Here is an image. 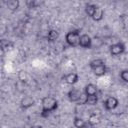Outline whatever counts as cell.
I'll list each match as a JSON object with an SVG mask.
<instances>
[{"label": "cell", "mask_w": 128, "mask_h": 128, "mask_svg": "<svg viewBox=\"0 0 128 128\" xmlns=\"http://www.w3.org/2000/svg\"><path fill=\"white\" fill-rule=\"evenodd\" d=\"M120 78H121L124 82L128 83V70H123V71H121V73H120Z\"/></svg>", "instance_id": "obj_23"}, {"label": "cell", "mask_w": 128, "mask_h": 128, "mask_svg": "<svg viewBox=\"0 0 128 128\" xmlns=\"http://www.w3.org/2000/svg\"><path fill=\"white\" fill-rule=\"evenodd\" d=\"M92 72L95 76L97 77H101V76H104L107 72V68L105 66V64H102V65H99V66H96L94 68H92Z\"/></svg>", "instance_id": "obj_10"}, {"label": "cell", "mask_w": 128, "mask_h": 128, "mask_svg": "<svg viewBox=\"0 0 128 128\" xmlns=\"http://www.w3.org/2000/svg\"><path fill=\"white\" fill-rule=\"evenodd\" d=\"M78 79H79V77H78V74L77 73H69V74H67V75H65L64 76V81L67 83V84H69V85H74L75 83H77L78 82Z\"/></svg>", "instance_id": "obj_9"}, {"label": "cell", "mask_w": 128, "mask_h": 128, "mask_svg": "<svg viewBox=\"0 0 128 128\" xmlns=\"http://www.w3.org/2000/svg\"><path fill=\"white\" fill-rule=\"evenodd\" d=\"M103 16H104V11L102 10V8H100L99 6H96V9H95V12L93 14V16L91 17L94 21L98 22V21H101L103 19Z\"/></svg>", "instance_id": "obj_13"}, {"label": "cell", "mask_w": 128, "mask_h": 128, "mask_svg": "<svg viewBox=\"0 0 128 128\" xmlns=\"http://www.w3.org/2000/svg\"><path fill=\"white\" fill-rule=\"evenodd\" d=\"M82 94H83V92H81L79 89L72 88L71 90L68 91L67 97H68V99H69L71 102H76V103H77V102L79 101V99L81 98Z\"/></svg>", "instance_id": "obj_5"}, {"label": "cell", "mask_w": 128, "mask_h": 128, "mask_svg": "<svg viewBox=\"0 0 128 128\" xmlns=\"http://www.w3.org/2000/svg\"><path fill=\"white\" fill-rule=\"evenodd\" d=\"M6 6H7L8 10H10L11 12H15L20 7V1L19 0H7Z\"/></svg>", "instance_id": "obj_11"}, {"label": "cell", "mask_w": 128, "mask_h": 128, "mask_svg": "<svg viewBox=\"0 0 128 128\" xmlns=\"http://www.w3.org/2000/svg\"><path fill=\"white\" fill-rule=\"evenodd\" d=\"M59 38V32L57 30H54V29H51L48 31V34H47V40L49 42H54L56 41L57 39Z\"/></svg>", "instance_id": "obj_14"}, {"label": "cell", "mask_w": 128, "mask_h": 128, "mask_svg": "<svg viewBox=\"0 0 128 128\" xmlns=\"http://www.w3.org/2000/svg\"><path fill=\"white\" fill-rule=\"evenodd\" d=\"M65 41L71 47L79 46V41H80V34H79V32L78 31H69L65 35Z\"/></svg>", "instance_id": "obj_2"}, {"label": "cell", "mask_w": 128, "mask_h": 128, "mask_svg": "<svg viewBox=\"0 0 128 128\" xmlns=\"http://www.w3.org/2000/svg\"><path fill=\"white\" fill-rule=\"evenodd\" d=\"M125 51V45L122 42H117L110 46V54L112 56H118Z\"/></svg>", "instance_id": "obj_3"}, {"label": "cell", "mask_w": 128, "mask_h": 128, "mask_svg": "<svg viewBox=\"0 0 128 128\" xmlns=\"http://www.w3.org/2000/svg\"><path fill=\"white\" fill-rule=\"evenodd\" d=\"M84 93L87 95V96H90V95H97L98 93V88L95 84L93 83H89L87 84L85 87H84Z\"/></svg>", "instance_id": "obj_8"}, {"label": "cell", "mask_w": 128, "mask_h": 128, "mask_svg": "<svg viewBox=\"0 0 128 128\" xmlns=\"http://www.w3.org/2000/svg\"><path fill=\"white\" fill-rule=\"evenodd\" d=\"M34 103H35L34 98H33L32 96H30V95H26V96H24V97L21 99V101H20V107H21L22 109L26 110V109L32 107V106L34 105Z\"/></svg>", "instance_id": "obj_6"}, {"label": "cell", "mask_w": 128, "mask_h": 128, "mask_svg": "<svg viewBox=\"0 0 128 128\" xmlns=\"http://www.w3.org/2000/svg\"><path fill=\"white\" fill-rule=\"evenodd\" d=\"M73 125L77 128H83V127H86L88 125V123H86L82 118L80 117H75L74 120H73Z\"/></svg>", "instance_id": "obj_15"}, {"label": "cell", "mask_w": 128, "mask_h": 128, "mask_svg": "<svg viewBox=\"0 0 128 128\" xmlns=\"http://www.w3.org/2000/svg\"><path fill=\"white\" fill-rule=\"evenodd\" d=\"M26 6L29 8V9H35L38 4H37V1L36 0H26Z\"/></svg>", "instance_id": "obj_22"}, {"label": "cell", "mask_w": 128, "mask_h": 128, "mask_svg": "<svg viewBox=\"0 0 128 128\" xmlns=\"http://www.w3.org/2000/svg\"><path fill=\"white\" fill-rule=\"evenodd\" d=\"M15 87H16V89H17L19 92H22V91L25 89V87H26V82H23V81H21V80H18V81L15 83Z\"/></svg>", "instance_id": "obj_21"}, {"label": "cell", "mask_w": 128, "mask_h": 128, "mask_svg": "<svg viewBox=\"0 0 128 128\" xmlns=\"http://www.w3.org/2000/svg\"><path fill=\"white\" fill-rule=\"evenodd\" d=\"M96 6H97V5H94V4H87L86 7H85V13H86L89 17H92L93 14H94V12H95Z\"/></svg>", "instance_id": "obj_17"}, {"label": "cell", "mask_w": 128, "mask_h": 128, "mask_svg": "<svg viewBox=\"0 0 128 128\" xmlns=\"http://www.w3.org/2000/svg\"><path fill=\"white\" fill-rule=\"evenodd\" d=\"M102 64H105L103 59H94V60H92V61L89 63V66H90V68L92 69V68H94V67H96V66H99V65H102Z\"/></svg>", "instance_id": "obj_20"}, {"label": "cell", "mask_w": 128, "mask_h": 128, "mask_svg": "<svg viewBox=\"0 0 128 128\" xmlns=\"http://www.w3.org/2000/svg\"><path fill=\"white\" fill-rule=\"evenodd\" d=\"M58 101L52 96H45L41 100V117H48L50 113L56 110Z\"/></svg>", "instance_id": "obj_1"}, {"label": "cell", "mask_w": 128, "mask_h": 128, "mask_svg": "<svg viewBox=\"0 0 128 128\" xmlns=\"http://www.w3.org/2000/svg\"><path fill=\"white\" fill-rule=\"evenodd\" d=\"M100 122H101V118H100V116H99L98 114H96V113H92V114L89 116V118H88V124H89L90 126H96V125H98Z\"/></svg>", "instance_id": "obj_12"}, {"label": "cell", "mask_w": 128, "mask_h": 128, "mask_svg": "<svg viewBox=\"0 0 128 128\" xmlns=\"http://www.w3.org/2000/svg\"><path fill=\"white\" fill-rule=\"evenodd\" d=\"M98 102V96L97 95H90V96H87V101H86V104L87 105H91V106H94L96 105Z\"/></svg>", "instance_id": "obj_18"}, {"label": "cell", "mask_w": 128, "mask_h": 128, "mask_svg": "<svg viewBox=\"0 0 128 128\" xmlns=\"http://www.w3.org/2000/svg\"><path fill=\"white\" fill-rule=\"evenodd\" d=\"M93 45V40L88 34H82L80 35V41H79V46L85 49H90Z\"/></svg>", "instance_id": "obj_4"}, {"label": "cell", "mask_w": 128, "mask_h": 128, "mask_svg": "<svg viewBox=\"0 0 128 128\" xmlns=\"http://www.w3.org/2000/svg\"><path fill=\"white\" fill-rule=\"evenodd\" d=\"M0 45H1V50L4 52L5 50H8L10 48L13 47V43L9 40H6V39H2L1 42H0Z\"/></svg>", "instance_id": "obj_16"}, {"label": "cell", "mask_w": 128, "mask_h": 128, "mask_svg": "<svg viewBox=\"0 0 128 128\" xmlns=\"http://www.w3.org/2000/svg\"><path fill=\"white\" fill-rule=\"evenodd\" d=\"M103 104H104V107H105L106 110H113V109H115V108L118 106L119 101H118V99H117L116 97L110 96V97H108V98L103 102Z\"/></svg>", "instance_id": "obj_7"}, {"label": "cell", "mask_w": 128, "mask_h": 128, "mask_svg": "<svg viewBox=\"0 0 128 128\" xmlns=\"http://www.w3.org/2000/svg\"><path fill=\"white\" fill-rule=\"evenodd\" d=\"M28 77H29V75H28V73L25 70H21V71L18 72V80H21V81L27 83Z\"/></svg>", "instance_id": "obj_19"}]
</instances>
